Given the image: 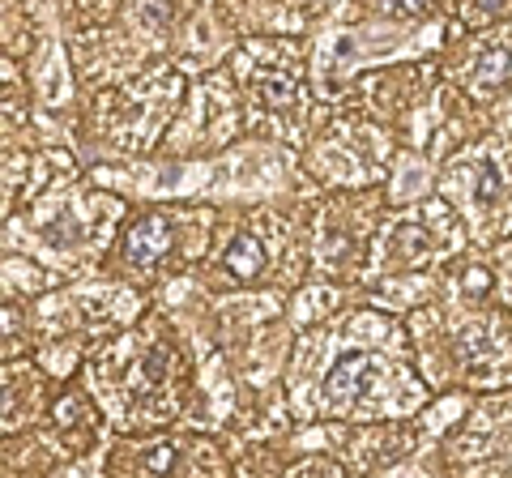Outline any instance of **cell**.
Segmentation results:
<instances>
[{
	"label": "cell",
	"instance_id": "cell-1",
	"mask_svg": "<svg viewBox=\"0 0 512 478\" xmlns=\"http://www.w3.org/2000/svg\"><path fill=\"white\" fill-rule=\"evenodd\" d=\"M393 368L376 355H346L338 368L329 372L325 389H320V406L338 419H355V414H389L393 393Z\"/></svg>",
	"mask_w": 512,
	"mask_h": 478
},
{
	"label": "cell",
	"instance_id": "cell-2",
	"mask_svg": "<svg viewBox=\"0 0 512 478\" xmlns=\"http://www.w3.org/2000/svg\"><path fill=\"white\" fill-rule=\"evenodd\" d=\"M461 244V218L444 201H431L427 214H406L384 231V257L393 269H423Z\"/></svg>",
	"mask_w": 512,
	"mask_h": 478
},
{
	"label": "cell",
	"instance_id": "cell-3",
	"mask_svg": "<svg viewBox=\"0 0 512 478\" xmlns=\"http://www.w3.org/2000/svg\"><path fill=\"white\" fill-rule=\"evenodd\" d=\"M461 363L474 380H512V316L478 325L461 342Z\"/></svg>",
	"mask_w": 512,
	"mask_h": 478
},
{
	"label": "cell",
	"instance_id": "cell-4",
	"mask_svg": "<svg viewBox=\"0 0 512 478\" xmlns=\"http://www.w3.org/2000/svg\"><path fill=\"white\" fill-rule=\"evenodd\" d=\"M508 82H512V26L483 35L470 56V86L478 94H495Z\"/></svg>",
	"mask_w": 512,
	"mask_h": 478
},
{
	"label": "cell",
	"instance_id": "cell-5",
	"mask_svg": "<svg viewBox=\"0 0 512 478\" xmlns=\"http://www.w3.org/2000/svg\"><path fill=\"white\" fill-rule=\"evenodd\" d=\"M239 77L248 82L252 99L261 107H269V111H282V107H291L299 99V73L291 65H256V69L239 65Z\"/></svg>",
	"mask_w": 512,
	"mask_h": 478
},
{
	"label": "cell",
	"instance_id": "cell-6",
	"mask_svg": "<svg viewBox=\"0 0 512 478\" xmlns=\"http://www.w3.org/2000/svg\"><path fill=\"white\" fill-rule=\"evenodd\" d=\"M265 265H269V252H265V239L256 231H239L231 244L218 252V274L227 278L231 286L256 282L265 274Z\"/></svg>",
	"mask_w": 512,
	"mask_h": 478
},
{
	"label": "cell",
	"instance_id": "cell-7",
	"mask_svg": "<svg viewBox=\"0 0 512 478\" xmlns=\"http://www.w3.org/2000/svg\"><path fill=\"white\" fill-rule=\"evenodd\" d=\"M167 248H171V218L167 214H146L124 239V257H128V265H137V269L158 265L167 257Z\"/></svg>",
	"mask_w": 512,
	"mask_h": 478
},
{
	"label": "cell",
	"instance_id": "cell-8",
	"mask_svg": "<svg viewBox=\"0 0 512 478\" xmlns=\"http://www.w3.org/2000/svg\"><path fill=\"white\" fill-rule=\"evenodd\" d=\"M500 201H504V171L495 163V154H487L474 167V205L478 210H495Z\"/></svg>",
	"mask_w": 512,
	"mask_h": 478
},
{
	"label": "cell",
	"instance_id": "cell-9",
	"mask_svg": "<svg viewBox=\"0 0 512 478\" xmlns=\"http://www.w3.org/2000/svg\"><path fill=\"white\" fill-rule=\"evenodd\" d=\"M491 282H495V278L487 274V269H466V274L457 278V286H461V291H466L470 299H483V295L491 291Z\"/></svg>",
	"mask_w": 512,
	"mask_h": 478
},
{
	"label": "cell",
	"instance_id": "cell-10",
	"mask_svg": "<svg viewBox=\"0 0 512 478\" xmlns=\"http://www.w3.org/2000/svg\"><path fill=\"white\" fill-rule=\"evenodd\" d=\"M448 9V0H402V13H414V18H440Z\"/></svg>",
	"mask_w": 512,
	"mask_h": 478
},
{
	"label": "cell",
	"instance_id": "cell-11",
	"mask_svg": "<svg viewBox=\"0 0 512 478\" xmlns=\"http://www.w3.org/2000/svg\"><path fill=\"white\" fill-rule=\"evenodd\" d=\"M77 5L86 9V18H90V22H107L111 13H116V0H77Z\"/></svg>",
	"mask_w": 512,
	"mask_h": 478
}]
</instances>
